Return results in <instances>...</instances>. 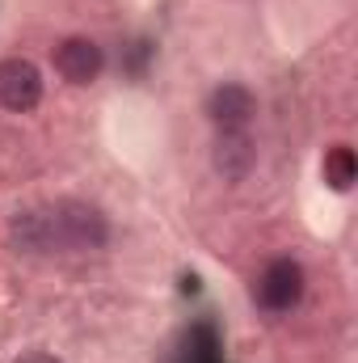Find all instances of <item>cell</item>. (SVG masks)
Instances as JSON below:
<instances>
[{"mask_svg":"<svg viewBox=\"0 0 358 363\" xmlns=\"http://www.w3.org/2000/svg\"><path fill=\"white\" fill-rule=\"evenodd\" d=\"M47 220H51L55 254H93L110 237L105 216L93 203H85V199H59V203H51Z\"/></svg>","mask_w":358,"mask_h":363,"instance_id":"1","label":"cell"},{"mask_svg":"<svg viewBox=\"0 0 358 363\" xmlns=\"http://www.w3.org/2000/svg\"><path fill=\"white\" fill-rule=\"evenodd\" d=\"M258 304L266 308V313H291L299 300H304V267L299 262H291V258H278V262H270L262 279H258Z\"/></svg>","mask_w":358,"mask_h":363,"instance_id":"2","label":"cell"},{"mask_svg":"<svg viewBox=\"0 0 358 363\" xmlns=\"http://www.w3.org/2000/svg\"><path fill=\"white\" fill-rule=\"evenodd\" d=\"M42 101V72L30 64V60H21V55H13V60H0V106L4 110H34Z\"/></svg>","mask_w":358,"mask_h":363,"instance_id":"3","label":"cell"},{"mask_svg":"<svg viewBox=\"0 0 358 363\" xmlns=\"http://www.w3.org/2000/svg\"><path fill=\"white\" fill-rule=\"evenodd\" d=\"M211 165L224 182H245L258 165V144L249 131H219L215 140V152H211Z\"/></svg>","mask_w":358,"mask_h":363,"instance_id":"4","label":"cell"},{"mask_svg":"<svg viewBox=\"0 0 358 363\" xmlns=\"http://www.w3.org/2000/svg\"><path fill=\"white\" fill-rule=\"evenodd\" d=\"M101 64H105V55L93 38H64L55 47V72L68 85H93L101 77Z\"/></svg>","mask_w":358,"mask_h":363,"instance_id":"5","label":"cell"},{"mask_svg":"<svg viewBox=\"0 0 358 363\" xmlns=\"http://www.w3.org/2000/svg\"><path fill=\"white\" fill-rule=\"evenodd\" d=\"M253 114H258V97L245 85H219L207 97V118L219 131H245L253 123Z\"/></svg>","mask_w":358,"mask_h":363,"instance_id":"6","label":"cell"},{"mask_svg":"<svg viewBox=\"0 0 358 363\" xmlns=\"http://www.w3.org/2000/svg\"><path fill=\"white\" fill-rule=\"evenodd\" d=\"M8 241H13L17 254H30V258H47V254H55V237H51L47 207L17 211V216L8 220Z\"/></svg>","mask_w":358,"mask_h":363,"instance_id":"7","label":"cell"},{"mask_svg":"<svg viewBox=\"0 0 358 363\" xmlns=\"http://www.w3.org/2000/svg\"><path fill=\"white\" fill-rule=\"evenodd\" d=\"M358 178V161L354 152L346 148V144H337V148H329L325 152V182L333 186V190H350Z\"/></svg>","mask_w":358,"mask_h":363,"instance_id":"8","label":"cell"},{"mask_svg":"<svg viewBox=\"0 0 358 363\" xmlns=\"http://www.w3.org/2000/svg\"><path fill=\"white\" fill-rule=\"evenodd\" d=\"M178 363H219V342L211 334V325H198L185 334V347L178 351Z\"/></svg>","mask_w":358,"mask_h":363,"instance_id":"9","label":"cell"},{"mask_svg":"<svg viewBox=\"0 0 358 363\" xmlns=\"http://www.w3.org/2000/svg\"><path fill=\"white\" fill-rule=\"evenodd\" d=\"M17 363H59V359H51V355H21Z\"/></svg>","mask_w":358,"mask_h":363,"instance_id":"10","label":"cell"}]
</instances>
